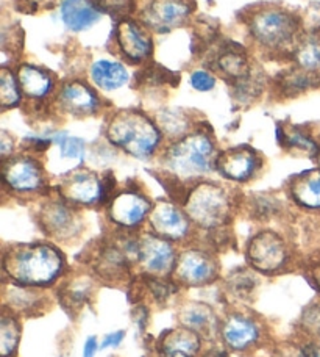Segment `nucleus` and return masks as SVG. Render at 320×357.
Here are the masks:
<instances>
[{"label": "nucleus", "mask_w": 320, "mask_h": 357, "mask_svg": "<svg viewBox=\"0 0 320 357\" xmlns=\"http://www.w3.org/2000/svg\"><path fill=\"white\" fill-rule=\"evenodd\" d=\"M247 29L252 43L271 55H292L303 36L302 19L278 5H261L247 15Z\"/></svg>", "instance_id": "nucleus-1"}, {"label": "nucleus", "mask_w": 320, "mask_h": 357, "mask_svg": "<svg viewBox=\"0 0 320 357\" xmlns=\"http://www.w3.org/2000/svg\"><path fill=\"white\" fill-rule=\"evenodd\" d=\"M5 271L15 282L25 287H42L60 278L64 257L56 248L46 243L24 245L13 250L3 260Z\"/></svg>", "instance_id": "nucleus-2"}, {"label": "nucleus", "mask_w": 320, "mask_h": 357, "mask_svg": "<svg viewBox=\"0 0 320 357\" xmlns=\"http://www.w3.org/2000/svg\"><path fill=\"white\" fill-rule=\"evenodd\" d=\"M106 138L113 146L136 158H149L161 144L163 133L155 121L139 110H120L106 126Z\"/></svg>", "instance_id": "nucleus-3"}, {"label": "nucleus", "mask_w": 320, "mask_h": 357, "mask_svg": "<svg viewBox=\"0 0 320 357\" xmlns=\"http://www.w3.org/2000/svg\"><path fill=\"white\" fill-rule=\"evenodd\" d=\"M217 151L208 133L195 130L172 142L163 154V167L182 181H194L216 169Z\"/></svg>", "instance_id": "nucleus-4"}, {"label": "nucleus", "mask_w": 320, "mask_h": 357, "mask_svg": "<svg viewBox=\"0 0 320 357\" xmlns=\"http://www.w3.org/2000/svg\"><path fill=\"white\" fill-rule=\"evenodd\" d=\"M232 196L222 185L213 182L197 183L184 201V212L189 220L203 229H216L225 225L232 215Z\"/></svg>", "instance_id": "nucleus-5"}, {"label": "nucleus", "mask_w": 320, "mask_h": 357, "mask_svg": "<svg viewBox=\"0 0 320 357\" xmlns=\"http://www.w3.org/2000/svg\"><path fill=\"white\" fill-rule=\"evenodd\" d=\"M194 8V0H143L138 21L155 33H168L186 24Z\"/></svg>", "instance_id": "nucleus-6"}, {"label": "nucleus", "mask_w": 320, "mask_h": 357, "mask_svg": "<svg viewBox=\"0 0 320 357\" xmlns=\"http://www.w3.org/2000/svg\"><path fill=\"white\" fill-rule=\"evenodd\" d=\"M113 40L118 54L130 63L147 61L153 52L150 30L144 24L127 16L118 22Z\"/></svg>", "instance_id": "nucleus-7"}, {"label": "nucleus", "mask_w": 320, "mask_h": 357, "mask_svg": "<svg viewBox=\"0 0 320 357\" xmlns=\"http://www.w3.org/2000/svg\"><path fill=\"white\" fill-rule=\"evenodd\" d=\"M2 177L5 187L15 193L29 195L41 191L46 185V177L40 162L29 155L5 158Z\"/></svg>", "instance_id": "nucleus-8"}, {"label": "nucleus", "mask_w": 320, "mask_h": 357, "mask_svg": "<svg viewBox=\"0 0 320 357\" xmlns=\"http://www.w3.org/2000/svg\"><path fill=\"white\" fill-rule=\"evenodd\" d=\"M248 262L255 270L262 273H275L287 262V246L278 234L264 231L256 234L248 243Z\"/></svg>", "instance_id": "nucleus-9"}, {"label": "nucleus", "mask_w": 320, "mask_h": 357, "mask_svg": "<svg viewBox=\"0 0 320 357\" xmlns=\"http://www.w3.org/2000/svg\"><path fill=\"white\" fill-rule=\"evenodd\" d=\"M60 193L64 201L77 206H94L105 199V182L91 171L77 169L67 174L60 183Z\"/></svg>", "instance_id": "nucleus-10"}, {"label": "nucleus", "mask_w": 320, "mask_h": 357, "mask_svg": "<svg viewBox=\"0 0 320 357\" xmlns=\"http://www.w3.org/2000/svg\"><path fill=\"white\" fill-rule=\"evenodd\" d=\"M55 104L61 112L77 118L97 114L102 108V100L94 89L80 80H69L56 89Z\"/></svg>", "instance_id": "nucleus-11"}, {"label": "nucleus", "mask_w": 320, "mask_h": 357, "mask_svg": "<svg viewBox=\"0 0 320 357\" xmlns=\"http://www.w3.org/2000/svg\"><path fill=\"white\" fill-rule=\"evenodd\" d=\"M152 202L136 190H125L111 197L108 216L120 227H136L150 216Z\"/></svg>", "instance_id": "nucleus-12"}, {"label": "nucleus", "mask_w": 320, "mask_h": 357, "mask_svg": "<svg viewBox=\"0 0 320 357\" xmlns=\"http://www.w3.org/2000/svg\"><path fill=\"white\" fill-rule=\"evenodd\" d=\"M136 260L152 274H168L177 265L175 250L168 240L157 234L144 235L138 240Z\"/></svg>", "instance_id": "nucleus-13"}, {"label": "nucleus", "mask_w": 320, "mask_h": 357, "mask_svg": "<svg viewBox=\"0 0 320 357\" xmlns=\"http://www.w3.org/2000/svg\"><path fill=\"white\" fill-rule=\"evenodd\" d=\"M149 222L153 234L166 240H182L191 229V220L186 212L169 201H159L153 206Z\"/></svg>", "instance_id": "nucleus-14"}, {"label": "nucleus", "mask_w": 320, "mask_h": 357, "mask_svg": "<svg viewBox=\"0 0 320 357\" xmlns=\"http://www.w3.org/2000/svg\"><path fill=\"white\" fill-rule=\"evenodd\" d=\"M211 68L214 73L223 75L232 84L246 79L247 75L253 73L247 50L236 43H223L219 49H216L213 52Z\"/></svg>", "instance_id": "nucleus-15"}, {"label": "nucleus", "mask_w": 320, "mask_h": 357, "mask_svg": "<svg viewBox=\"0 0 320 357\" xmlns=\"http://www.w3.org/2000/svg\"><path fill=\"white\" fill-rule=\"evenodd\" d=\"M216 274V260L205 251L188 250L177 260L175 276L182 284L203 285L211 282Z\"/></svg>", "instance_id": "nucleus-16"}, {"label": "nucleus", "mask_w": 320, "mask_h": 357, "mask_svg": "<svg viewBox=\"0 0 320 357\" xmlns=\"http://www.w3.org/2000/svg\"><path fill=\"white\" fill-rule=\"evenodd\" d=\"M261 160L252 148H232L217 155L216 169L233 182H247L259 169Z\"/></svg>", "instance_id": "nucleus-17"}, {"label": "nucleus", "mask_w": 320, "mask_h": 357, "mask_svg": "<svg viewBox=\"0 0 320 357\" xmlns=\"http://www.w3.org/2000/svg\"><path fill=\"white\" fill-rule=\"evenodd\" d=\"M104 11L94 0H61L60 16L63 24L72 31H85L97 24Z\"/></svg>", "instance_id": "nucleus-18"}, {"label": "nucleus", "mask_w": 320, "mask_h": 357, "mask_svg": "<svg viewBox=\"0 0 320 357\" xmlns=\"http://www.w3.org/2000/svg\"><path fill=\"white\" fill-rule=\"evenodd\" d=\"M16 77L22 96L30 100H44L55 91L54 75L40 66L24 63L17 68Z\"/></svg>", "instance_id": "nucleus-19"}, {"label": "nucleus", "mask_w": 320, "mask_h": 357, "mask_svg": "<svg viewBox=\"0 0 320 357\" xmlns=\"http://www.w3.org/2000/svg\"><path fill=\"white\" fill-rule=\"evenodd\" d=\"M222 339L228 348L244 351L259 339V328L250 318L242 315L228 317L222 326Z\"/></svg>", "instance_id": "nucleus-20"}, {"label": "nucleus", "mask_w": 320, "mask_h": 357, "mask_svg": "<svg viewBox=\"0 0 320 357\" xmlns=\"http://www.w3.org/2000/svg\"><path fill=\"white\" fill-rule=\"evenodd\" d=\"M40 218L42 227L49 234L60 238H66L69 235H74L77 226H79V218H77L74 210L61 201H54L49 202L47 206H44Z\"/></svg>", "instance_id": "nucleus-21"}, {"label": "nucleus", "mask_w": 320, "mask_h": 357, "mask_svg": "<svg viewBox=\"0 0 320 357\" xmlns=\"http://www.w3.org/2000/svg\"><path fill=\"white\" fill-rule=\"evenodd\" d=\"M198 351L200 334L189 328L168 331L158 343L159 357H197Z\"/></svg>", "instance_id": "nucleus-22"}, {"label": "nucleus", "mask_w": 320, "mask_h": 357, "mask_svg": "<svg viewBox=\"0 0 320 357\" xmlns=\"http://www.w3.org/2000/svg\"><path fill=\"white\" fill-rule=\"evenodd\" d=\"M89 77L102 91H116L130 82V71L124 63L100 59L93 63L89 69Z\"/></svg>", "instance_id": "nucleus-23"}, {"label": "nucleus", "mask_w": 320, "mask_h": 357, "mask_svg": "<svg viewBox=\"0 0 320 357\" xmlns=\"http://www.w3.org/2000/svg\"><path fill=\"white\" fill-rule=\"evenodd\" d=\"M289 191L297 206L320 212V168L294 177Z\"/></svg>", "instance_id": "nucleus-24"}, {"label": "nucleus", "mask_w": 320, "mask_h": 357, "mask_svg": "<svg viewBox=\"0 0 320 357\" xmlns=\"http://www.w3.org/2000/svg\"><path fill=\"white\" fill-rule=\"evenodd\" d=\"M291 56L294 66L320 80V33L303 35Z\"/></svg>", "instance_id": "nucleus-25"}, {"label": "nucleus", "mask_w": 320, "mask_h": 357, "mask_svg": "<svg viewBox=\"0 0 320 357\" xmlns=\"http://www.w3.org/2000/svg\"><path fill=\"white\" fill-rule=\"evenodd\" d=\"M155 123L161 130L163 137L170 138L172 142L191 133L189 114L180 108H164L157 114Z\"/></svg>", "instance_id": "nucleus-26"}, {"label": "nucleus", "mask_w": 320, "mask_h": 357, "mask_svg": "<svg viewBox=\"0 0 320 357\" xmlns=\"http://www.w3.org/2000/svg\"><path fill=\"white\" fill-rule=\"evenodd\" d=\"M317 86H320V80L317 77L302 71V69H298L296 66L287 69V71L281 74L278 79L280 91L286 96L302 94L305 91H308V89Z\"/></svg>", "instance_id": "nucleus-27"}, {"label": "nucleus", "mask_w": 320, "mask_h": 357, "mask_svg": "<svg viewBox=\"0 0 320 357\" xmlns=\"http://www.w3.org/2000/svg\"><path fill=\"white\" fill-rule=\"evenodd\" d=\"M277 135H278V142L287 146V148L302 152V154H308L311 157L319 155L320 146L311 138V135H308V133L303 132L302 129L292 127V129L283 130L281 127H278Z\"/></svg>", "instance_id": "nucleus-28"}, {"label": "nucleus", "mask_w": 320, "mask_h": 357, "mask_svg": "<svg viewBox=\"0 0 320 357\" xmlns=\"http://www.w3.org/2000/svg\"><path fill=\"white\" fill-rule=\"evenodd\" d=\"M180 318L184 326L195 331L198 334L207 333L214 324V314L207 305L202 304H192L184 307L182 310Z\"/></svg>", "instance_id": "nucleus-29"}, {"label": "nucleus", "mask_w": 320, "mask_h": 357, "mask_svg": "<svg viewBox=\"0 0 320 357\" xmlns=\"http://www.w3.org/2000/svg\"><path fill=\"white\" fill-rule=\"evenodd\" d=\"M22 91L21 86H19L17 77L10 68L3 66L2 73H0V102H2L3 110H8V108H15L22 100Z\"/></svg>", "instance_id": "nucleus-30"}, {"label": "nucleus", "mask_w": 320, "mask_h": 357, "mask_svg": "<svg viewBox=\"0 0 320 357\" xmlns=\"http://www.w3.org/2000/svg\"><path fill=\"white\" fill-rule=\"evenodd\" d=\"M19 337H21V329L19 324L13 317H2V323H0V354L2 357H11L15 356Z\"/></svg>", "instance_id": "nucleus-31"}, {"label": "nucleus", "mask_w": 320, "mask_h": 357, "mask_svg": "<svg viewBox=\"0 0 320 357\" xmlns=\"http://www.w3.org/2000/svg\"><path fill=\"white\" fill-rule=\"evenodd\" d=\"M54 143L58 146L60 154L64 160H75L81 162L85 157V142L77 137H70L67 133H55L52 137Z\"/></svg>", "instance_id": "nucleus-32"}, {"label": "nucleus", "mask_w": 320, "mask_h": 357, "mask_svg": "<svg viewBox=\"0 0 320 357\" xmlns=\"http://www.w3.org/2000/svg\"><path fill=\"white\" fill-rule=\"evenodd\" d=\"M191 85L194 89L200 93H208L216 86V77L211 71L207 69H195L194 73L191 74Z\"/></svg>", "instance_id": "nucleus-33"}, {"label": "nucleus", "mask_w": 320, "mask_h": 357, "mask_svg": "<svg viewBox=\"0 0 320 357\" xmlns=\"http://www.w3.org/2000/svg\"><path fill=\"white\" fill-rule=\"evenodd\" d=\"M95 3L100 6V10L104 13H125L131 8L134 0H94Z\"/></svg>", "instance_id": "nucleus-34"}, {"label": "nucleus", "mask_w": 320, "mask_h": 357, "mask_svg": "<svg viewBox=\"0 0 320 357\" xmlns=\"http://www.w3.org/2000/svg\"><path fill=\"white\" fill-rule=\"evenodd\" d=\"M16 6L21 11H40L52 6L55 0H15Z\"/></svg>", "instance_id": "nucleus-35"}, {"label": "nucleus", "mask_w": 320, "mask_h": 357, "mask_svg": "<svg viewBox=\"0 0 320 357\" xmlns=\"http://www.w3.org/2000/svg\"><path fill=\"white\" fill-rule=\"evenodd\" d=\"M303 323L310 329L320 331V305H312L311 309H308V310L305 312Z\"/></svg>", "instance_id": "nucleus-36"}, {"label": "nucleus", "mask_w": 320, "mask_h": 357, "mask_svg": "<svg viewBox=\"0 0 320 357\" xmlns=\"http://www.w3.org/2000/svg\"><path fill=\"white\" fill-rule=\"evenodd\" d=\"M125 339V333L124 331H118V333H111V334H108L105 339H104V342H102V345H100V348L102 349H105V348H116V347H119L120 343H122V340Z\"/></svg>", "instance_id": "nucleus-37"}, {"label": "nucleus", "mask_w": 320, "mask_h": 357, "mask_svg": "<svg viewBox=\"0 0 320 357\" xmlns=\"http://www.w3.org/2000/svg\"><path fill=\"white\" fill-rule=\"evenodd\" d=\"M99 349V343L95 337H89L85 343V348H83V357H94V354L97 353Z\"/></svg>", "instance_id": "nucleus-38"}, {"label": "nucleus", "mask_w": 320, "mask_h": 357, "mask_svg": "<svg viewBox=\"0 0 320 357\" xmlns=\"http://www.w3.org/2000/svg\"><path fill=\"white\" fill-rule=\"evenodd\" d=\"M2 144H0V148H2V157L3 160L5 158H8V154L13 151V139L6 135V132H2V142H0Z\"/></svg>", "instance_id": "nucleus-39"}, {"label": "nucleus", "mask_w": 320, "mask_h": 357, "mask_svg": "<svg viewBox=\"0 0 320 357\" xmlns=\"http://www.w3.org/2000/svg\"><path fill=\"white\" fill-rule=\"evenodd\" d=\"M312 280H314V285L317 287V290L320 291V265H317L314 270H312Z\"/></svg>", "instance_id": "nucleus-40"}, {"label": "nucleus", "mask_w": 320, "mask_h": 357, "mask_svg": "<svg viewBox=\"0 0 320 357\" xmlns=\"http://www.w3.org/2000/svg\"><path fill=\"white\" fill-rule=\"evenodd\" d=\"M310 2L314 6H317V8H320V0H310Z\"/></svg>", "instance_id": "nucleus-41"}, {"label": "nucleus", "mask_w": 320, "mask_h": 357, "mask_svg": "<svg viewBox=\"0 0 320 357\" xmlns=\"http://www.w3.org/2000/svg\"><path fill=\"white\" fill-rule=\"evenodd\" d=\"M317 162H319V167H320V149H319V155H317Z\"/></svg>", "instance_id": "nucleus-42"}]
</instances>
